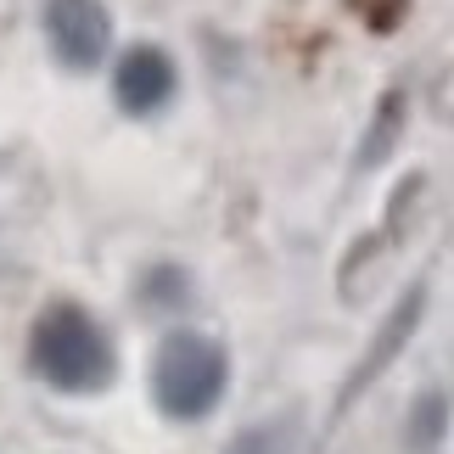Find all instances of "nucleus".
<instances>
[{
  "mask_svg": "<svg viewBox=\"0 0 454 454\" xmlns=\"http://www.w3.org/2000/svg\"><path fill=\"white\" fill-rule=\"evenodd\" d=\"M28 364L57 393H101L118 371L107 331L79 303H51L28 331Z\"/></svg>",
  "mask_w": 454,
  "mask_h": 454,
  "instance_id": "obj_1",
  "label": "nucleus"
},
{
  "mask_svg": "<svg viewBox=\"0 0 454 454\" xmlns=\"http://www.w3.org/2000/svg\"><path fill=\"white\" fill-rule=\"evenodd\" d=\"M174 84H180L174 79V62H168V51H157V45H129L113 67V96H118V107L135 113V118L168 107Z\"/></svg>",
  "mask_w": 454,
  "mask_h": 454,
  "instance_id": "obj_4",
  "label": "nucleus"
},
{
  "mask_svg": "<svg viewBox=\"0 0 454 454\" xmlns=\"http://www.w3.org/2000/svg\"><path fill=\"white\" fill-rule=\"evenodd\" d=\"M421 298H427V292H421V286H410V292H404V303H398V309H393V325H381V337H376V348H371V359H364V364H359V376H354V387H364V381H371V376H376V364L398 354V342H404V337H410V331H415V320H421Z\"/></svg>",
  "mask_w": 454,
  "mask_h": 454,
  "instance_id": "obj_5",
  "label": "nucleus"
},
{
  "mask_svg": "<svg viewBox=\"0 0 454 454\" xmlns=\"http://www.w3.org/2000/svg\"><path fill=\"white\" fill-rule=\"evenodd\" d=\"M224 387H231V359L214 337L202 331H174L152 354V404L168 421H202L219 410Z\"/></svg>",
  "mask_w": 454,
  "mask_h": 454,
  "instance_id": "obj_2",
  "label": "nucleus"
},
{
  "mask_svg": "<svg viewBox=\"0 0 454 454\" xmlns=\"http://www.w3.org/2000/svg\"><path fill=\"white\" fill-rule=\"evenodd\" d=\"M281 449H286V432L281 427H253V432H241L224 454H281Z\"/></svg>",
  "mask_w": 454,
  "mask_h": 454,
  "instance_id": "obj_6",
  "label": "nucleus"
},
{
  "mask_svg": "<svg viewBox=\"0 0 454 454\" xmlns=\"http://www.w3.org/2000/svg\"><path fill=\"white\" fill-rule=\"evenodd\" d=\"M45 40L67 67H96L113 45V17L101 0H45Z\"/></svg>",
  "mask_w": 454,
  "mask_h": 454,
  "instance_id": "obj_3",
  "label": "nucleus"
}]
</instances>
